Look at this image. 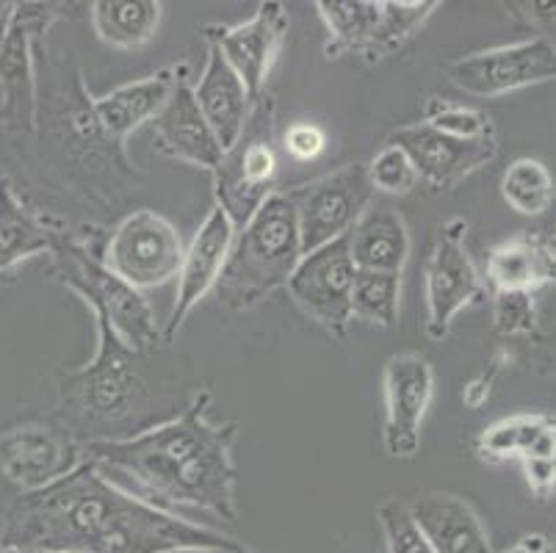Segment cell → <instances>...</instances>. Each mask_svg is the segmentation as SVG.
<instances>
[{
  "label": "cell",
  "instance_id": "cell-1",
  "mask_svg": "<svg viewBox=\"0 0 556 553\" xmlns=\"http://www.w3.org/2000/svg\"><path fill=\"white\" fill-rule=\"evenodd\" d=\"M0 542L17 551L53 553H172L178 548L252 553L219 529L180 520L125 493L89 460L53 485L20 495L3 517Z\"/></svg>",
  "mask_w": 556,
  "mask_h": 553
},
{
  "label": "cell",
  "instance_id": "cell-2",
  "mask_svg": "<svg viewBox=\"0 0 556 553\" xmlns=\"http://www.w3.org/2000/svg\"><path fill=\"white\" fill-rule=\"evenodd\" d=\"M208 407L211 393L200 390L184 413L164 424L130 438L84 443V460L125 493L180 520L205 526L200 517H214L232 524L239 517L232 460L239 426L214 424Z\"/></svg>",
  "mask_w": 556,
  "mask_h": 553
},
{
  "label": "cell",
  "instance_id": "cell-3",
  "mask_svg": "<svg viewBox=\"0 0 556 553\" xmlns=\"http://www.w3.org/2000/svg\"><path fill=\"white\" fill-rule=\"evenodd\" d=\"M98 352L84 368L59 374V424L80 445L139 435L136 420L150 410L148 352L128 347L105 313L92 311Z\"/></svg>",
  "mask_w": 556,
  "mask_h": 553
},
{
  "label": "cell",
  "instance_id": "cell-4",
  "mask_svg": "<svg viewBox=\"0 0 556 553\" xmlns=\"http://www.w3.org/2000/svg\"><path fill=\"white\" fill-rule=\"evenodd\" d=\"M302 236L291 197L275 191L236 232L214 293L230 311H250L257 302L288 286L300 266Z\"/></svg>",
  "mask_w": 556,
  "mask_h": 553
},
{
  "label": "cell",
  "instance_id": "cell-5",
  "mask_svg": "<svg viewBox=\"0 0 556 553\" xmlns=\"http://www.w3.org/2000/svg\"><path fill=\"white\" fill-rule=\"evenodd\" d=\"M55 280L78 293L89 311L105 313L114 332L128 347L139 352H150L164 338L155 322L153 307L141 291L130 288L116 274L105 268L100 255L86 250V243L75 241L67 230L53 227V243H50Z\"/></svg>",
  "mask_w": 556,
  "mask_h": 553
},
{
  "label": "cell",
  "instance_id": "cell-6",
  "mask_svg": "<svg viewBox=\"0 0 556 553\" xmlns=\"http://www.w3.org/2000/svg\"><path fill=\"white\" fill-rule=\"evenodd\" d=\"M441 7L438 0H318L330 34L327 53H363L368 59L391 55L402 48L429 14Z\"/></svg>",
  "mask_w": 556,
  "mask_h": 553
},
{
  "label": "cell",
  "instance_id": "cell-7",
  "mask_svg": "<svg viewBox=\"0 0 556 553\" xmlns=\"http://www.w3.org/2000/svg\"><path fill=\"white\" fill-rule=\"evenodd\" d=\"M277 166L275 105L271 100L257 98L244 134L225 152L219 169L214 172L216 208L230 216L236 230H241L257 208L275 194Z\"/></svg>",
  "mask_w": 556,
  "mask_h": 553
},
{
  "label": "cell",
  "instance_id": "cell-8",
  "mask_svg": "<svg viewBox=\"0 0 556 553\" xmlns=\"http://www.w3.org/2000/svg\"><path fill=\"white\" fill-rule=\"evenodd\" d=\"M62 20L50 3H14L7 37L0 42V125L12 136L37 134V53L50 25Z\"/></svg>",
  "mask_w": 556,
  "mask_h": 553
},
{
  "label": "cell",
  "instance_id": "cell-9",
  "mask_svg": "<svg viewBox=\"0 0 556 553\" xmlns=\"http://www.w3.org/2000/svg\"><path fill=\"white\" fill-rule=\"evenodd\" d=\"M184 238L161 213L141 208L125 216L105 241L100 261L136 291L166 286L184 263Z\"/></svg>",
  "mask_w": 556,
  "mask_h": 553
},
{
  "label": "cell",
  "instance_id": "cell-10",
  "mask_svg": "<svg viewBox=\"0 0 556 553\" xmlns=\"http://www.w3.org/2000/svg\"><path fill=\"white\" fill-rule=\"evenodd\" d=\"M288 197L296 208L302 250L307 255L325 243L346 238L363 213L371 208L374 189L366 164H346Z\"/></svg>",
  "mask_w": 556,
  "mask_h": 553
},
{
  "label": "cell",
  "instance_id": "cell-11",
  "mask_svg": "<svg viewBox=\"0 0 556 553\" xmlns=\"http://www.w3.org/2000/svg\"><path fill=\"white\" fill-rule=\"evenodd\" d=\"M355 280L357 266L349 252L346 236L302 255L286 288L307 318L321 324L327 332L343 335L352 322Z\"/></svg>",
  "mask_w": 556,
  "mask_h": 553
},
{
  "label": "cell",
  "instance_id": "cell-12",
  "mask_svg": "<svg viewBox=\"0 0 556 553\" xmlns=\"http://www.w3.org/2000/svg\"><path fill=\"white\" fill-rule=\"evenodd\" d=\"M84 463V449L64 424L9 426L0 432V474L23 493L53 485Z\"/></svg>",
  "mask_w": 556,
  "mask_h": 553
},
{
  "label": "cell",
  "instance_id": "cell-13",
  "mask_svg": "<svg viewBox=\"0 0 556 553\" xmlns=\"http://www.w3.org/2000/svg\"><path fill=\"white\" fill-rule=\"evenodd\" d=\"M448 78L465 95H477V98H495V95L556 80V45L538 37L465 55L448 67Z\"/></svg>",
  "mask_w": 556,
  "mask_h": 553
},
{
  "label": "cell",
  "instance_id": "cell-14",
  "mask_svg": "<svg viewBox=\"0 0 556 553\" xmlns=\"http://www.w3.org/2000/svg\"><path fill=\"white\" fill-rule=\"evenodd\" d=\"M463 236L465 222H448L429 255L424 297H427V335L432 341H443L452 329L454 316L484 297V282L471 255L465 252Z\"/></svg>",
  "mask_w": 556,
  "mask_h": 553
},
{
  "label": "cell",
  "instance_id": "cell-15",
  "mask_svg": "<svg viewBox=\"0 0 556 553\" xmlns=\"http://www.w3.org/2000/svg\"><path fill=\"white\" fill-rule=\"evenodd\" d=\"M386 385V451L396 460H413L421 449V426L434 395V372L427 357L393 354L382 374Z\"/></svg>",
  "mask_w": 556,
  "mask_h": 553
},
{
  "label": "cell",
  "instance_id": "cell-16",
  "mask_svg": "<svg viewBox=\"0 0 556 553\" xmlns=\"http://www.w3.org/2000/svg\"><path fill=\"white\" fill-rule=\"evenodd\" d=\"M288 25L291 20H288L286 7L269 0V3H261L255 17H250L247 23L208 25L202 37L225 55L227 64L244 80L252 100H257L269 80L277 55H280L282 42H286Z\"/></svg>",
  "mask_w": 556,
  "mask_h": 553
},
{
  "label": "cell",
  "instance_id": "cell-17",
  "mask_svg": "<svg viewBox=\"0 0 556 553\" xmlns=\"http://www.w3.org/2000/svg\"><path fill=\"white\" fill-rule=\"evenodd\" d=\"M388 144L402 147L416 166L418 180L429 183L434 189H454L459 180L488 166L498 152L495 136L477 141L452 139L441 130L429 128L427 122L404 125L388 139Z\"/></svg>",
  "mask_w": 556,
  "mask_h": 553
},
{
  "label": "cell",
  "instance_id": "cell-18",
  "mask_svg": "<svg viewBox=\"0 0 556 553\" xmlns=\"http://www.w3.org/2000/svg\"><path fill=\"white\" fill-rule=\"evenodd\" d=\"M236 232L239 230H236V225L222 208H214L202 219L200 230L194 232L191 243L186 247L184 263H180L178 297H175V307H172L169 324L164 329L166 343L180 332V327H184V322L191 316L197 304L216 288L222 272H225L227 257H230Z\"/></svg>",
  "mask_w": 556,
  "mask_h": 553
},
{
  "label": "cell",
  "instance_id": "cell-19",
  "mask_svg": "<svg viewBox=\"0 0 556 553\" xmlns=\"http://www.w3.org/2000/svg\"><path fill=\"white\" fill-rule=\"evenodd\" d=\"M184 73V70H180ZM178 70H159L148 78L134 80V84L116 86L114 91L103 98H92L86 103V116L80 122L86 136L105 141H123L125 136L134 134L136 128L153 122L172 98V91L178 86Z\"/></svg>",
  "mask_w": 556,
  "mask_h": 553
},
{
  "label": "cell",
  "instance_id": "cell-20",
  "mask_svg": "<svg viewBox=\"0 0 556 553\" xmlns=\"http://www.w3.org/2000/svg\"><path fill=\"white\" fill-rule=\"evenodd\" d=\"M150 128H153V147L166 159L186 161V164L208 172L219 169L222 159H225V150L202 116L194 91H191V84L184 78V73H180L178 86L161 109V114L150 122Z\"/></svg>",
  "mask_w": 556,
  "mask_h": 553
},
{
  "label": "cell",
  "instance_id": "cell-21",
  "mask_svg": "<svg viewBox=\"0 0 556 553\" xmlns=\"http://www.w3.org/2000/svg\"><path fill=\"white\" fill-rule=\"evenodd\" d=\"M191 91H194L202 116L219 139L222 150L227 152L244 134L255 100L247 91L244 80L236 75V70L227 64L225 55L214 45H208V61H205V70H202L200 80L191 86Z\"/></svg>",
  "mask_w": 556,
  "mask_h": 553
},
{
  "label": "cell",
  "instance_id": "cell-22",
  "mask_svg": "<svg viewBox=\"0 0 556 553\" xmlns=\"http://www.w3.org/2000/svg\"><path fill=\"white\" fill-rule=\"evenodd\" d=\"M434 553H493L488 529L473 506L454 493H421L407 504Z\"/></svg>",
  "mask_w": 556,
  "mask_h": 553
},
{
  "label": "cell",
  "instance_id": "cell-23",
  "mask_svg": "<svg viewBox=\"0 0 556 553\" xmlns=\"http://www.w3.org/2000/svg\"><path fill=\"white\" fill-rule=\"evenodd\" d=\"M409 230L391 205H371L349 232V252L357 272L402 274L409 261Z\"/></svg>",
  "mask_w": 556,
  "mask_h": 553
},
{
  "label": "cell",
  "instance_id": "cell-24",
  "mask_svg": "<svg viewBox=\"0 0 556 553\" xmlns=\"http://www.w3.org/2000/svg\"><path fill=\"white\" fill-rule=\"evenodd\" d=\"M53 227L23 205L9 175L0 169V277L17 263L50 252Z\"/></svg>",
  "mask_w": 556,
  "mask_h": 553
},
{
  "label": "cell",
  "instance_id": "cell-25",
  "mask_svg": "<svg viewBox=\"0 0 556 553\" xmlns=\"http://www.w3.org/2000/svg\"><path fill=\"white\" fill-rule=\"evenodd\" d=\"M556 261L532 236H515L488 255V282L493 291H529L554 277Z\"/></svg>",
  "mask_w": 556,
  "mask_h": 553
},
{
  "label": "cell",
  "instance_id": "cell-26",
  "mask_svg": "<svg viewBox=\"0 0 556 553\" xmlns=\"http://www.w3.org/2000/svg\"><path fill=\"white\" fill-rule=\"evenodd\" d=\"M164 7L159 0H98L92 3L94 34L105 45L134 50L148 45L161 25Z\"/></svg>",
  "mask_w": 556,
  "mask_h": 553
},
{
  "label": "cell",
  "instance_id": "cell-27",
  "mask_svg": "<svg viewBox=\"0 0 556 553\" xmlns=\"http://www.w3.org/2000/svg\"><path fill=\"white\" fill-rule=\"evenodd\" d=\"M402 307V274L357 272L352 291V318L393 329Z\"/></svg>",
  "mask_w": 556,
  "mask_h": 553
},
{
  "label": "cell",
  "instance_id": "cell-28",
  "mask_svg": "<svg viewBox=\"0 0 556 553\" xmlns=\"http://www.w3.org/2000/svg\"><path fill=\"white\" fill-rule=\"evenodd\" d=\"M502 197L513 211L523 216H540L554 197L551 172L538 159L513 161L502 177Z\"/></svg>",
  "mask_w": 556,
  "mask_h": 553
},
{
  "label": "cell",
  "instance_id": "cell-29",
  "mask_svg": "<svg viewBox=\"0 0 556 553\" xmlns=\"http://www.w3.org/2000/svg\"><path fill=\"white\" fill-rule=\"evenodd\" d=\"M377 520L382 537H386L388 553H434V548L429 545L421 526L416 524V517L404 501H386L377 510Z\"/></svg>",
  "mask_w": 556,
  "mask_h": 553
},
{
  "label": "cell",
  "instance_id": "cell-30",
  "mask_svg": "<svg viewBox=\"0 0 556 553\" xmlns=\"http://www.w3.org/2000/svg\"><path fill=\"white\" fill-rule=\"evenodd\" d=\"M424 122H427L429 128L441 130V134L463 141H477L495 136L493 122H490L488 114H482V111L477 109H468V105L446 103V100H429L427 120Z\"/></svg>",
  "mask_w": 556,
  "mask_h": 553
},
{
  "label": "cell",
  "instance_id": "cell-31",
  "mask_svg": "<svg viewBox=\"0 0 556 553\" xmlns=\"http://www.w3.org/2000/svg\"><path fill=\"white\" fill-rule=\"evenodd\" d=\"M366 172L368 180H371V189L382 191V194L404 197L418 186L416 166L407 159V152L396 144H388L386 150H379L366 164Z\"/></svg>",
  "mask_w": 556,
  "mask_h": 553
},
{
  "label": "cell",
  "instance_id": "cell-32",
  "mask_svg": "<svg viewBox=\"0 0 556 553\" xmlns=\"http://www.w3.org/2000/svg\"><path fill=\"white\" fill-rule=\"evenodd\" d=\"M534 299L529 291H495V329L504 335L532 332Z\"/></svg>",
  "mask_w": 556,
  "mask_h": 553
},
{
  "label": "cell",
  "instance_id": "cell-33",
  "mask_svg": "<svg viewBox=\"0 0 556 553\" xmlns=\"http://www.w3.org/2000/svg\"><path fill=\"white\" fill-rule=\"evenodd\" d=\"M477 451L488 463H502L509 456H520V415L495 420L479 435Z\"/></svg>",
  "mask_w": 556,
  "mask_h": 553
},
{
  "label": "cell",
  "instance_id": "cell-34",
  "mask_svg": "<svg viewBox=\"0 0 556 553\" xmlns=\"http://www.w3.org/2000/svg\"><path fill=\"white\" fill-rule=\"evenodd\" d=\"M286 152L294 161H313L318 159L327 147V134L318 128L316 122H296L286 130Z\"/></svg>",
  "mask_w": 556,
  "mask_h": 553
},
{
  "label": "cell",
  "instance_id": "cell-35",
  "mask_svg": "<svg viewBox=\"0 0 556 553\" xmlns=\"http://www.w3.org/2000/svg\"><path fill=\"white\" fill-rule=\"evenodd\" d=\"M523 474L532 493L538 499H551L556 490V456H532V460H520Z\"/></svg>",
  "mask_w": 556,
  "mask_h": 553
},
{
  "label": "cell",
  "instance_id": "cell-36",
  "mask_svg": "<svg viewBox=\"0 0 556 553\" xmlns=\"http://www.w3.org/2000/svg\"><path fill=\"white\" fill-rule=\"evenodd\" d=\"M502 360H504V354H495V360H490L488 368H484L479 377H473L471 382L465 385V390H463L465 407L479 410L482 404H488L490 390H493V385H495V377H498V372H502Z\"/></svg>",
  "mask_w": 556,
  "mask_h": 553
},
{
  "label": "cell",
  "instance_id": "cell-37",
  "mask_svg": "<svg viewBox=\"0 0 556 553\" xmlns=\"http://www.w3.org/2000/svg\"><path fill=\"white\" fill-rule=\"evenodd\" d=\"M502 553H556V548L543 535H529Z\"/></svg>",
  "mask_w": 556,
  "mask_h": 553
},
{
  "label": "cell",
  "instance_id": "cell-38",
  "mask_svg": "<svg viewBox=\"0 0 556 553\" xmlns=\"http://www.w3.org/2000/svg\"><path fill=\"white\" fill-rule=\"evenodd\" d=\"M526 9H532L534 20H556V3H551V0H545V3L534 0V3H526Z\"/></svg>",
  "mask_w": 556,
  "mask_h": 553
},
{
  "label": "cell",
  "instance_id": "cell-39",
  "mask_svg": "<svg viewBox=\"0 0 556 553\" xmlns=\"http://www.w3.org/2000/svg\"><path fill=\"white\" fill-rule=\"evenodd\" d=\"M14 12V3H7V0H0V42L7 37V28H9V20H12Z\"/></svg>",
  "mask_w": 556,
  "mask_h": 553
},
{
  "label": "cell",
  "instance_id": "cell-40",
  "mask_svg": "<svg viewBox=\"0 0 556 553\" xmlns=\"http://www.w3.org/2000/svg\"><path fill=\"white\" fill-rule=\"evenodd\" d=\"M172 553H227V551H219V548H178V551Z\"/></svg>",
  "mask_w": 556,
  "mask_h": 553
},
{
  "label": "cell",
  "instance_id": "cell-41",
  "mask_svg": "<svg viewBox=\"0 0 556 553\" xmlns=\"http://www.w3.org/2000/svg\"><path fill=\"white\" fill-rule=\"evenodd\" d=\"M20 553H53V551H20Z\"/></svg>",
  "mask_w": 556,
  "mask_h": 553
},
{
  "label": "cell",
  "instance_id": "cell-42",
  "mask_svg": "<svg viewBox=\"0 0 556 553\" xmlns=\"http://www.w3.org/2000/svg\"><path fill=\"white\" fill-rule=\"evenodd\" d=\"M554 261H556V243H554Z\"/></svg>",
  "mask_w": 556,
  "mask_h": 553
}]
</instances>
